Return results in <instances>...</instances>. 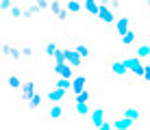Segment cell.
Masks as SVG:
<instances>
[{
    "instance_id": "cell-29",
    "label": "cell",
    "mask_w": 150,
    "mask_h": 130,
    "mask_svg": "<svg viewBox=\"0 0 150 130\" xmlns=\"http://www.w3.org/2000/svg\"><path fill=\"white\" fill-rule=\"evenodd\" d=\"M61 9H63V7H61V2H59V0H52V2H50V13H52L54 18H57V13H59Z\"/></svg>"
},
{
    "instance_id": "cell-15",
    "label": "cell",
    "mask_w": 150,
    "mask_h": 130,
    "mask_svg": "<svg viewBox=\"0 0 150 130\" xmlns=\"http://www.w3.org/2000/svg\"><path fill=\"white\" fill-rule=\"evenodd\" d=\"M87 104H89V102H74V113H76L79 117H87V115L91 113Z\"/></svg>"
},
{
    "instance_id": "cell-23",
    "label": "cell",
    "mask_w": 150,
    "mask_h": 130,
    "mask_svg": "<svg viewBox=\"0 0 150 130\" xmlns=\"http://www.w3.org/2000/svg\"><path fill=\"white\" fill-rule=\"evenodd\" d=\"M50 2H52V0H35V4H37L39 13H44V11H50Z\"/></svg>"
},
{
    "instance_id": "cell-5",
    "label": "cell",
    "mask_w": 150,
    "mask_h": 130,
    "mask_svg": "<svg viewBox=\"0 0 150 130\" xmlns=\"http://www.w3.org/2000/svg\"><path fill=\"white\" fill-rule=\"evenodd\" d=\"M54 74H59L61 78H72L74 80V67H72L68 61H63V63H54Z\"/></svg>"
},
{
    "instance_id": "cell-24",
    "label": "cell",
    "mask_w": 150,
    "mask_h": 130,
    "mask_svg": "<svg viewBox=\"0 0 150 130\" xmlns=\"http://www.w3.org/2000/svg\"><path fill=\"white\" fill-rule=\"evenodd\" d=\"M33 15H39V9H37V4H30V7L24 9V18H33Z\"/></svg>"
},
{
    "instance_id": "cell-28",
    "label": "cell",
    "mask_w": 150,
    "mask_h": 130,
    "mask_svg": "<svg viewBox=\"0 0 150 130\" xmlns=\"http://www.w3.org/2000/svg\"><path fill=\"white\" fill-rule=\"evenodd\" d=\"M15 7V0H0V9L2 11H11Z\"/></svg>"
},
{
    "instance_id": "cell-1",
    "label": "cell",
    "mask_w": 150,
    "mask_h": 130,
    "mask_svg": "<svg viewBox=\"0 0 150 130\" xmlns=\"http://www.w3.org/2000/svg\"><path fill=\"white\" fill-rule=\"evenodd\" d=\"M107 70H109L111 76L124 78L128 72H131V67H128V63H124V61H109V63H107Z\"/></svg>"
},
{
    "instance_id": "cell-25",
    "label": "cell",
    "mask_w": 150,
    "mask_h": 130,
    "mask_svg": "<svg viewBox=\"0 0 150 130\" xmlns=\"http://www.w3.org/2000/svg\"><path fill=\"white\" fill-rule=\"evenodd\" d=\"M89 98H91V93L85 89V91H81V93L74 96V102H89Z\"/></svg>"
},
{
    "instance_id": "cell-20",
    "label": "cell",
    "mask_w": 150,
    "mask_h": 130,
    "mask_svg": "<svg viewBox=\"0 0 150 130\" xmlns=\"http://www.w3.org/2000/svg\"><path fill=\"white\" fill-rule=\"evenodd\" d=\"M65 7H68V11H70L72 15H79V13L83 11V7H81L79 0H68V4H65Z\"/></svg>"
},
{
    "instance_id": "cell-32",
    "label": "cell",
    "mask_w": 150,
    "mask_h": 130,
    "mask_svg": "<svg viewBox=\"0 0 150 130\" xmlns=\"http://www.w3.org/2000/svg\"><path fill=\"white\" fill-rule=\"evenodd\" d=\"M144 80H146V82H150V65H146V67H144Z\"/></svg>"
},
{
    "instance_id": "cell-14",
    "label": "cell",
    "mask_w": 150,
    "mask_h": 130,
    "mask_svg": "<svg viewBox=\"0 0 150 130\" xmlns=\"http://www.w3.org/2000/svg\"><path fill=\"white\" fill-rule=\"evenodd\" d=\"M85 11L89 13V15H94V18H98V11H100V2L98 0H85Z\"/></svg>"
},
{
    "instance_id": "cell-17",
    "label": "cell",
    "mask_w": 150,
    "mask_h": 130,
    "mask_svg": "<svg viewBox=\"0 0 150 130\" xmlns=\"http://www.w3.org/2000/svg\"><path fill=\"white\" fill-rule=\"evenodd\" d=\"M133 117H122V119H117L115 124H113V128L115 130H128V128H133Z\"/></svg>"
},
{
    "instance_id": "cell-22",
    "label": "cell",
    "mask_w": 150,
    "mask_h": 130,
    "mask_svg": "<svg viewBox=\"0 0 150 130\" xmlns=\"http://www.w3.org/2000/svg\"><path fill=\"white\" fill-rule=\"evenodd\" d=\"M9 59H11V61H22V59H24V54H22V48L13 46V48H11V54H9Z\"/></svg>"
},
{
    "instance_id": "cell-34",
    "label": "cell",
    "mask_w": 150,
    "mask_h": 130,
    "mask_svg": "<svg viewBox=\"0 0 150 130\" xmlns=\"http://www.w3.org/2000/svg\"><path fill=\"white\" fill-rule=\"evenodd\" d=\"M100 4H111V0H98Z\"/></svg>"
},
{
    "instance_id": "cell-9",
    "label": "cell",
    "mask_w": 150,
    "mask_h": 130,
    "mask_svg": "<svg viewBox=\"0 0 150 130\" xmlns=\"http://www.w3.org/2000/svg\"><path fill=\"white\" fill-rule=\"evenodd\" d=\"M4 80H7V85L11 87L13 91H20V89H22V85H24V80H22V78H20L18 74H15V72L7 74V78H4Z\"/></svg>"
},
{
    "instance_id": "cell-33",
    "label": "cell",
    "mask_w": 150,
    "mask_h": 130,
    "mask_svg": "<svg viewBox=\"0 0 150 130\" xmlns=\"http://www.w3.org/2000/svg\"><path fill=\"white\" fill-rule=\"evenodd\" d=\"M111 128H113V124H107V122H105L100 128H96V130H111Z\"/></svg>"
},
{
    "instance_id": "cell-10",
    "label": "cell",
    "mask_w": 150,
    "mask_h": 130,
    "mask_svg": "<svg viewBox=\"0 0 150 130\" xmlns=\"http://www.w3.org/2000/svg\"><path fill=\"white\" fill-rule=\"evenodd\" d=\"M87 89V76H74V80H72V93H81Z\"/></svg>"
},
{
    "instance_id": "cell-31",
    "label": "cell",
    "mask_w": 150,
    "mask_h": 130,
    "mask_svg": "<svg viewBox=\"0 0 150 130\" xmlns=\"http://www.w3.org/2000/svg\"><path fill=\"white\" fill-rule=\"evenodd\" d=\"M11 15H13V18H24V9H22V7H18V4H15V7L11 9Z\"/></svg>"
},
{
    "instance_id": "cell-19",
    "label": "cell",
    "mask_w": 150,
    "mask_h": 130,
    "mask_svg": "<svg viewBox=\"0 0 150 130\" xmlns=\"http://www.w3.org/2000/svg\"><path fill=\"white\" fill-rule=\"evenodd\" d=\"M54 87H59V89H65V91H72V78H57L54 80Z\"/></svg>"
},
{
    "instance_id": "cell-6",
    "label": "cell",
    "mask_w": 150,
    "mask_h": 130,
    "mask_svg": "<svg viewBox=\"0 0 150 130\" xmlns=\"http://www.w3.org/2000/svg\"><path fill=\"white\" fill-rule=\"evenodd\" d=\"M65 61H68L72 67H79V65L83 63V56H81L74 48H65Z\"/></svg>"
},
{
    "instance_id": "cell-7",
    "label": "cell",
    "mask_w": 150,
    "mask_h": 130,
    "mask_svg": "<svg viewBox=\"0 0 150 130\" xmlns=\"http://www.w3.org/2000/svg\"><path fill=\"white\" fill-rule=\"evenodd\" d=\"M89 117H91V126H94V128H100L102 124H105V108L98 106L96 111L89 113Z\"/></svg>"
},
{
    "instance_id": "cell-30",
    "label": "cell",
    "mask_w": 150,
    "mask_h": 130,
    "mask_svg": "<svg viewBox=\"0 0 150 130\" xmlns=\"http://www.w3.org/2000/svg\"><path fill=\"white\" fill-rule=\"evenodd\" d=\"M11 48H13V46L9 44V41H2V56H7V59H9V54H11Z\"/></svg>"
},
{
    "instance_id": "cell-12",
    "label": "cell",
    "mask_w": 150,
    "mask_h": 130,
    "mask_svg": "<svg viewBox=\"0 0 150 130\" xmlns=\"http://www.w3.org/2000/svg\"><path fill=\"white\" fill-rule=\"evenodd\" d=\"M63 115H65V108L61 106V102L59 104H52V106L48 108V117L50 119H61Z\"/></svg>"
},
{
    "instance_id": "cell-26",
    "label": "cell",
    "mask_w": 150,
    "mask_h": 130,
    "mask_svg": "<svg viewBox=\"0 0 150 130\" xmlns=\"http://www.w3.org/2000/svg\"><path fill=\"white\" fill-rule=\"evenodd\" d=\"M68 18H70V11H68V7H63L59 13H57V20H59L61 24H63V22H68Z\"/></svg>"
},
{
    "instance_id": "cell-16",
    "label": "cell",
    "mask_w": 150,
    "mask_h": 130,
    "mask_svg": "<svg viewBox=\"0 0 150 130\" xmlns=\"http://www.w3.org/2000/svg\"><path fill=\"white\" fill-rule=\"evenodd\" d=\"M26 106H28V111H30V113L39 111V108H41V93H35V96L26 102Z\"/></svg>"
},
{
    "instance_id": "cell-27",
    "label": "cell",
    "mask_w": 150,
    "mask_h": 130,
    "mask_svg": "<svg viewBox=\"0 0 150 130\" xmlns=\"http://www.w3.org/2000/svg\"><path fill=\"white\" fill-rule=\"evenodd\" d=\"M22 48V54H24V59H33V54H35V50L30 48L28 44H24V46H20Z\"/></svg>"
},
{
    "instance_id": "cell-21",
    "label": "cell",
    "mask_w": 150,
    "mask_h": 130,
    "mask_svg": "<svg viewBox=\"0 0 150 130\" xmlns=\"http://www.w3.org/2000/svg\"><path fill=\"white\" fill-rule=\"evenodd\" d=\"M135 54H137V59H148V56H150V46H148V44H144V46H137Z\"/></svg>"
},
{
    "instance_id": "cell-18",
    "label": "cell",
    "mask_w": 150,
    "mask_h": 130,
    "mask_svg": "<svg viewBox=\"0 0 150 130\" xmlns=\"http://www.w3.org/2000/svg\"><path fill=\"white\" fill-rule=\"evenodd\" d=\"M74 50L79 52V54L83 56V59H87V56H91V48H89V46H87V44H83V41H79V44L74 46Z\"/></svg>"
},
{
    "instance_id": "cell-4",
    "label": "cell",
    "mask_w": 150,
    "mask_h": 130,
    "mask_svg": "<svg viewBox=\"0 0 150 130\" xmlns=\"http://www.w3.org/2000/svg\"><path fill=\"white\" fill-rule=\"evenodd\" d=\"M46 98L50 100V104H59V102H63L65 98H68V91L59 89V87H50L48 93H46Z\"/></svg>"
},
{
    "instance_id": "cell-3",
    "label": "cell",
    "mask_w": 150,
    "mask_h": 130,
    "mask_svg": "<svg viewBox=\"0 0 150 130\" xmlns=\"http://www.w3.org/2000/svg\"><path fill=\"white\" fill-rule=\"evenodd\" d=\"M37 93V89H35V80L33 78H28V80H24L22 89H20V98H22V102H28L30 98Z\"/></svg>"
},
{
    "instance_id": "cell-35",
    "label": "cell",
    "mask_w": 150,
    "mask_h": 130,
    "mask_svg": "<svg viewBox=\"0 0 150 130\" xmlns=\"http://www.w3.org/2000/svg\"><path fill=\"white\" fill-rule=\"evenodd\" d=\"M142 2H144V7H148V9H150V0H142Z\"/></svg>"
},
{
    "instance_id": "cell-13",
    "label": "cell",
    "mask_w": 150,
    "mask_h": 130,
    "mask_svg": "<svg viewBox=\"0 0 150 130\" xmlns=\"http://www.w3.org/2000/svg\"><path fill=\"white\" fill-rule=\"evenodd\" d=\"M135 41H137V33L131 28L128 33H124V35H122V48H131Z\"/></svg>"
},
{
    "instance_id": "cell-2",
    "label": "cell",
    "mask_w": 150,
    "mask_h": 130,
    "mask_svg": "<svg viewBox=\"0 0 150 130\" xmlns=\"http://www.w3.org/2000/svg\"><path fill=\"white\" fill-rule=\"evenodd\" d=\"M98 22H100V24H107V26H109V24H113V22H115V15H113V9L109 7V4H100V11H98Z\"/></svg>"
},
{
    "instance_id": "cell-11",
    "label": "cell",
    "mask_w": 150,
    "mask_h": 130,
    "mask_svg": "<svg viewBox=\"0 0 150 130\" xmlns=\"http://www.w3.org/2000/svg\"><path fill=\"white\" fill-rule=\"evenodd\" d=\"M115 28H117V35H124L131 30V20L128 18H117L115 20Z\"/></svg>"
},
{
    "instance_id": "cell-8",
    "label": "cell",
    "mask_w": 150,
    "mask_h": 130,
    "mask_svg": "<svg viewBox=\"0 0 150 130\" xmlns=\"http://www.w3.org/2000/svg\"><path fill=\"white\" fill-rule=\"evenodd\" d=\"M59 50H61L59 44H57V41H52V39H48V41L44 44V54H46V59H54Z\"/></svg>"
}]
</instances>
